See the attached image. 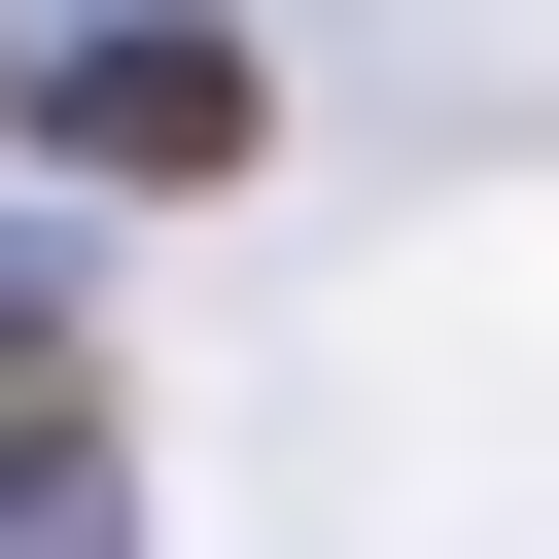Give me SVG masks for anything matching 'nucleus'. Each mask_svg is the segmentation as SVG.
I'll return each instance as SVG.
<instances>
[{"label": "nucleus", "instance_id": "nucleus-2", "mask_svg": "<svg viewBox=\"0 0 559 559\" xmlns=\"http://www.w3.org/2000/svg\"><path fill=\"white\" fill-rule=\"evenodd\" d=\"M70 140L105 175H245V35H70Z\"/></svg>", "mask_w": 559, "mask_h": 559}, {"label": "nucleus", "instance_id": "nucleus-1", "mask_svg": "<svg viewBox=\"0 0 559 559\" xmlns=\"http://www.w3.org/2000/svg\"><path fill=\"white\" fill-rule=\"evenodd\" d=\"M0 559H105V314L0 280Z\"/></svg>", "mask_w": 559, "mask_h": 559}]
</instances>
